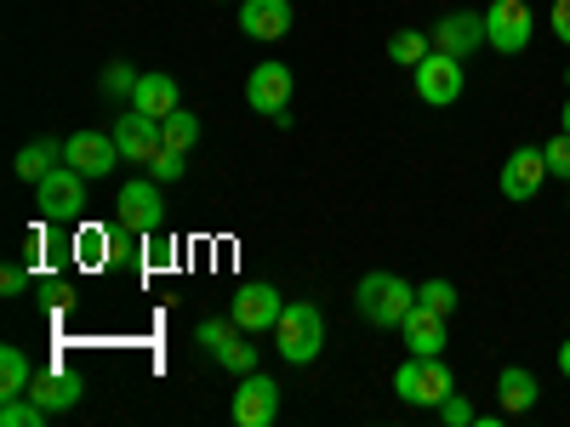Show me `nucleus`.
<instances>
[{"label":"nucleus","mask_w":570,"mask_h":427,"mask_svg":"<svg viewBox=\"0 0 570 427\" xmlns=\"http://www.w3.org/2000/svg\"><path fill=\"white\" fill-rule=\"evenodd\" d=\"M354 308H360V319L376 325V330H400V319L416 308V285L376 268V274H365V279L354 285Z\"/></svg>","instance_id":"obj_1"},{"label":"nucleus","mask_w":570,"mask_h":427,"mask_svg":"<svg viewBox=\"0 0 570 427\" xmlns=\"http://www.w3.org/2000/svg\"><path fill=\"white\" fill-rule=\"evenodd\" d=\"M274 348L285 365H314L325 348V314L320 302H285L279 325H274Z\"/></svg>","instance_id":"obj_2"},{"label":"nucleus","mask_w":570,"mask_h":427,"mask_svg":"<svg viewBox=\"0 0 570 427\" xmlns=\"http://www.w3.org/2000/svg\"><path fill=\"white\" fill-rule=\"evenodd\" d=\"M394 394L405 399V405H422V410H440L451 394H456V376H451V365H445V354L440 359H405L400 370H394Z\"/></svg>","instance_id":"obj_3"},{"label":"nucleus","mask_w":570,"mask_h":427,"mask_svg":"<svg viewBox=\"0 0 570 427\" xmlns=\"http://www.w3.org/2000/svg\"><path fill=\"white\" fill-rule=\"evenodd\" d=\"M86 182H91V177H80L75 166L46 171V177L35 182L40 217H46V222H80V217H86Z\"/></svg>","instance_id":"obj_4"},{"label":"nucleus","mask_w":570,"mask_h":427,"mask_svg":"<svg viewBox=\"0 0 570 427\" xmlns=\"http://www.w3.org/2000/svg\"><path fill=\"white\" fill-rule=\"evenodd\" d=\"M531 29H537V12L531 0H497V7L485 12V46L502 58H519L531 46Z\"/></svg>","instance_id":"obj_5"},{"label":"nucleus","mask_w":570,"mask_h":427,"mask_svg":"<svg viewBox=\"0 0 570 427\" xmlns=\"http://www.w3.org/2000/svg\"><path fill=\"white\" fill-rule=\"evenodd\" d=\"M416 98L428 103V109H451L456 98H462V86H468V75H462V58H451V52H440V46H434V52H428L416 69Z\"/></svg>","instance_id":"obj_6"},{"label":"nucleus","mask_w":570,"mask_h":427,"mask_svg":"<svg viewBox=\"0 0 570 427\" xmlns=\"http://www.w3.org/2000/svg\"><path fill=\"white\" fill-rule=\"evenodd\" d=\"M160 188L166 182H126L120 195H115V228L120 234H155L166 222V200H160Z\"/></svg>","instance_id":"obj_7"},{"label":"nucleus","mask_w":570,"mask_h":427,"mask_svg":"<svg viewBox=\"0 0 570 427\" xmlns=\"http://www.w3.org/2000/svg\"><path fill=\"white\" fill-rule=\"evenodd\" d=\"M279 314H285V297L274 291L268 279H246L240 291H234V302H228V319L240 325V330H252V337L274 330V325H279Z\"/></svg>","instance_id":"obj_8"},{"label":"nucleus","mask_w":570,"mask_h":427,"mask_svg":"<svg viewBox=\"0 0 570 427\" xmlns=\"http://www.w3.org/2000/svg\"><path fill=\"white\" fill-rule=\"evenodd\" d=\"M228 410H234L240 427H268L279 416V383L263 376V370H246L240 388H234V399H228Z\"/></svg>","instance_id":"obj_9"},{"label":"nucleus","mask_w":570,"mask_h":427,"mask_svg":"<svg viewBox=\"0 0 570 427\" xmlns=\"http://www.w3.org/2000/svg\"><path fill=\"white\" fill-rule=\"evenodd\" d=\"M548 177H553V171H548L542 149H513V155L502 160V177H497V188H502V200H537Z\"/></svg>","instance_id":"obj_10"},{"label":"nucleus","mask_w":570,"mask_h":427,"mask_svg":"<svg viewBox=\"0 0 570 427\" xmlns=\"http://www.w3.org/2000/svg\"><path fill=\"white\" fill-rule=\"evenodd\" d=\"M63 166H75L80 177H109L120 166V142L104 137V131H75L63 142Z\"/></svg>","instance_id":"obj_11"},{"label":"nucleus","mask_w":570,"mask_h":427,"mask_svg":"<svg viewBox=\"0 0 570 427\" xmlns=\"http://www.w3.org/2000/svg\"><path fill=\"white\" fill-rule=\"evenodd\" d=\"M292 69H285V63H257L252 69V80H246V103L257 109V115H285V103H292Z\"/></svg>","instance_id":"obj_12"},{"label":"nucleus","mask_w":570,"mask_h":427,"mask_svg":"<svg viewBox=\"0 0 570 427\" xmlns=\"http://www.w3.org/2000/svg\"><path fill=\"white\" fill-rule=\"evenodd\" d=\"M115 142H120V155H126V160H142V166H149V160H155V155L166 149V137H160V120H155V115H142V109H120Z\"/></svg>","instance_id":"obj_13"},{"label":"nucleus","mask_w":570,"mask_h":427,"mask_svg":"<svg viewBox=\"0 0 570 427\" xmlns=\"http://www.w3.org/2000/svg\"><path fill=\"white\" fill-rule=\"evenodd\" d=\"M434 46L440 52H451V58H473L485 46V12H445L440 23H434Z\"/></svg>","instance_id":"obj_14"},{"label":"nucleus","mask_w":570,"mask_h":427,"mask_svg":"<svg viewBox=\"0 0 570 427\" xmlns=\"http://www.w3.org/2000/svg\"><path fill=\"white\" fill-rule=\"evenodd\" d=\"M400 342H405V354H416V359H440L445 354V314H434V308H411L405 319H400Z\"/></svg>","instance_id":"obj_15"},{"label":"nucleus","mask_w":570,"mask_h":427,"mask_svg":"<svg viewBox=\"0 0 570 427\" xmlns=\"http://www.w3.org/2000/svg\"><path fill=\"white\" fill-rule=\"evenodd\" d=\"M240 34L246 40H285L292 34V0H246L240 7Z\"/></svg>","instance_id":"obj_16"},{"label":"nucleus","mask_w":570,"mask_h":427,"mask_svg":"<svg viewBox=\"0 0 570 427\" xmlns=\"http://www.w3.org/2000/svg\"><path fill=\"white\" fill-rule=\"evenodd\" d=\"M80 394H86V383L75 370H35V383H29V399H40L46 410H75L80 405Z\"/></svg>","instance_id":"obj_17"},{"label":"nucleus","mask_w":570,"mask_h":427,"mask_svg":"<svg viewBox=\"0 0 570 427\" xmlns=\"http://www.w3.org/2000/svg\"><path fill=\"white\" fill-rule=\"evenodd\" d=\"M497 399H502L508 416H525V410H537L542 388H537V376H531L525 365H508V370L497 376Z\"/></svg>","instance_id":"obj_18"},{"label":"nucleus","mask_w":570,"mask_h":427,"mask_svg":"<svg viewBox=\"0 0 570 427\" xmlns=\"http://www.w3.org/2000/svg\"><path fill=\"white\" fill-rule=\"evenodd\" d=\"M131 109L155 115V120L177 115V80H171V75H142V80H137V91H131Z\"/></svg>","instance_id":"obj_19"},{"label":"nucleus","mask_w":570,"mask_h":427,"mask_svg":"<svg viewBox=\"0 0 570 427\" xmlns=\"http://www.w3.org/2000/svg\"><path fill=\"white\" fill-rule=\"evenodd\" d=\"M63 166V142H52V137H35L29 149L18 155V177L23 182H40L46 171H58Z\"/></svg>","instance_id":"obj_20"},{"label":"nucleus","mask_w":570,"mask_h":427,"mask_svg":"<svg viewBox=\"0 0 570 427\" xmlns=\"http://www.w3.org/2000/svg\"><path fill=\"white\" fill-rule=\"evenodd\" d=\"M29 383H35L29 354H23V348H0V394L18 399V394H29Z\"/></svg>","instance_id":"obj_21"},{"label":"nucleus","mask_w":570,"mask_h":427,"mask_svg":"<svg viewBox=\"0 0 570 427\" xmlns=\"http://www.w3.org/2000/svg\"><path fill=\"white\" fill-rule=\"evenodd\" d=\"M160 137H166V149L188 155V149L200 142V120L188 115V109H177V115H166V120H160Z\"/></svg>","instance_id":"obj_22"},{"label":"nucleus","mask_w":570,"mask_h":427,"mask_svg":"<svg viewBox=\"0 0 570 427\" xmlns=\"http://www.w3.org/2000/svg\"><path fill=\"white\" fill-rule=\"evenodd\" d=\"M428 52H434V40H428L422 29H400V34L389 40V58H394L400 69H416V63H422Z\"/></svg>","instance_id":"obj_23"},{"label":"nucleus","mask_w":570,"mask_h":427,"mask_svg":"<svg viewBox=\"0 0 570 427\" xmlns=\"http://www.w3.org/2000/svg\"><path fill=\"white\" fill-rule=\"evenodd\" d=\"M46 416H52V410H46L40 399H29V394L0 405V427H46Z\"/></svg>","instance_id":"obj_24"},{"label":"nucleus","mask_w":570,"mask_h":427,"mask_svg":"<svg viewBox=\"0 0 570 427\" xmlns=\"http://www.w3.org/2000/svg\"><path fill=\"white\" fill-rule=\"evenodd\" d=\"M109 240H115L109 228H80V240H75L80 268H109Z\"/></svg>","instance_id":"obj_25"},{"label":"nucleus","mask_w":570,"mask_h":427,"mask_svg":"<svg viewBox=\"0 0 570 427\" xmlns=\"http://www.w3.org/2000/svg\"><path fill=\"white\" fill-rule=\"evenodd\" d=\"M217 365H223V370H234V376L257 370V348H252V330H246V337H228V342L217 348Z\"/></svg>","instance_id":"obj_26"},{"label":"nucleus","mask_w":570,"mask_h":427,"mask_svg":"<svg viewBox=\"0 0 570 427\" xmlns=\"http://www.w3.org/2000/svg\"><path fill=\"white\" fill-rule=\"evenodd\" d=\"M416 302L451 319V314H456V285H451V279H428V285H416Z\"/></svg>","instance_id":"obj_27"},{"label":"nucleus","mask_w":570,"mask_h":427,"mask_svg":"<svg viewBox=\"0 0 570 427\" xmlns=\"http://www.w3.org/2000/svg\"><path fill=\"white\" fill-rule=\"evenodd\" d=\"M542 160H548V171H553V177H564V182H570V131H559L553 142H542Z\"/></svg>","instance_id":"obj_28"},{"label":"nucleus","mask_w":570,"mask_h":427,"mask_svg":"<svg viewBox=\"0 0 570 427\" xmlns=\"http://www.w3.org/2000/svg\"><path fill=\"white\" fill-rule=\"evenodd\" d=\"M137 69H126V63H109L104 69V91H109V98H131V91H137Z\"/></svg>","instance_id":"obj_29"},{"label":"nucleus","mask_w":570,"mask_h":427,"mask_svg":"<svg viewBox=\"0 0 570 427\" xmlns=\"http://www.w3.org/2000/svg\"><path fill=\"white\" fill-rule=\"evenodd\" d=\"M234 330H240L234 319H206V325L195 330V337H200V348H206V354H217V348H223V342L234 337Z\"/></svg>","instance_id":"obj_30"},{"label":"nucleus","mask_w":570,"mask_h":427,"mask_svg":"<svg viewBox=\"0 0 570 427\" xmlns=\"http://www.w3.org/2000/svg\"><path fill=\"white\" fill-rule=\"evenodd\" d=\"M149 171H155V182H177V177H183V155H177V149H160V155L149 160Z\"/></svg>","instance_id":"obj_31"},{"label":"nucleus","mask_w":570,"mask_h":427,"mask_svg":"<svg viewBox=\"0 0 570 427\" xmlns=\"http://www.w3.org/2000/svg\"><path fill=\"white\" fill-rule=\"evenodd\" d=\"M440 416H445V427H473V405H468L462 394H451V399L440 405Z\"/></svg>","instance_id":"obj_32"},{"label":"nucleus","mask_w":570,"mask_h":427,"mask_svg":"<svg viewBox=\"0 0 570 427\" xmlns=\"http://www.w3.org/2000/svg\"><path fill=\"white\" fill-rule=\"evenodd\" d=\"M29 291V268H7L0 274V297H23Z\"/></svg>","instance_id":"obj_33"},{"label":"nucleus","mask_w":570,"mask_h":427,"mask_svg":"<svg viewBox=\"0 0 570 427\" xmlns=\"http://www.w3.org/2000/svg\"><path fill=\"white\" fill-rule=\"evenodd\" d=\"M548 23H553V40L570 46V0H553V18Z\"/></svg>","instance_id":"obj_34"},{"label":"nucleus","mask_w":570,"mask_h":427,"mask_svg":"<svg viewBox=\"0 0 570 427\" xmlns=\"http://www.w3.org/2000/svg\"><path fill=\"white\" fill-rule=\"evenodd\" d=\"M559 370H564V383H570V342L559 348Z\"/></svg>","instance_id":"obj_35"},{"label":"nucleus","mask_w":570,"mask_h":427,"mask_svg":"<svg viewBox=\"0 0 570 427\" xmlns=\"http://www.w3.org/2000/svg\"><path fill=\"white\" fill-rule=\"evenodd\" d=\"M559 131H570V98H564V109H559Z\"/></svg>","instance_id":"obj_36"}]
</instances>
